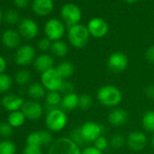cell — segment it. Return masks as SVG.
<instances>
[{
    "label": "cell",
    "instance_id": "obj_1",
    "mask_svg": "<svg viewBox=\"0 0 154 154\" xmlns=\"http://www.w3.org/2000/svg\"><path fill=\"white\" fill-rule=\"evenodd\" d=\"M97 100L103 106L116 107L122 101V94L118 87L106 85L100 87L97 91Z\"/></svg>",
    "mask_w": 154,
    "mask_h": 154
},
{
    "label": "cell",
    "instance_id": "obj_2",
    "mask_svg": "<svg viewBox=\"0 0 154 154\" xmlns=\"http://www.w3.org/2000/svg\"><path fill=\"white\" fill-rule=\"evenodd\" d=\"M67 36L72 46L77 49H81L88 45L91 35L88 31L87 26L81 24H77L69 27Z\"/></svg>",
    "mask_w": 154,
    "mask_h": 154
},
{
    "label": "cell",
    "instance_id": "obj_3",
    "mask_svg": "<svg viewBox=\"0 0 154 154\" xmlns=\"http://www.w3.org/2000/svg\"><path fill=\"white\" fill-rule=\"evenodd\" d=\"M47 154H82V150L69 137H62L54 140L49 146Z\"/></svg>",
    "mask_w": 154,
    "mask_h": 154
},
{
    "label": "cell",
    "instance_id": "obj_4",
    "mask_svg": "<svg viewBox=\"0 0 154 154\" xmlns=\"http://www.w3.org/2000/svg\"><path fill=\"white\" fill-rule=\"evenodd\" d=\"M45 122L47 130H49L50 131L57 132L65 128L68 119L66 112L59 108L46 112Z\"/></svg>",
    "mask_w": 154,
    "mask_h": 154
},
{
    "label": "cell",
    "instance_id": "obj_5",
    "mask_svg": "<svg viewBox=\"0 0 154 154\" xmlns=\"http://www.w3.org/2000/svg\"><path fill=\"white\" fill-rule=\"evenodd\" d=\"M40 80V83L48 92H60L64 81L55 67L41 73Z\"/></svg>",
    "mask_w": 154,
    "mask_h": 154
},
{
    "label": "cell",
    "instance_id": "obj_6",
    "mask_svg": "<svg viewBox=\"0 0 154 154\" xmlns=\"http://www.w3.org/2000/svg\"><path fill=\"white\" fill-rule=\"evenodd\" d=\"M54 142L52 131L49 130H38L30 132L26 139V145L37 146L40 148L50 146Z\"/></svg>",
    "mask_w": 154,
    "mask_h": 154
},
{
    "label": "cell",
    "instance_id": "obj_7",
    "mask_svg": "<svg viewBox=\"0 0 154 154\" xmlns=\"http://www.w3.org/2000/svg\"><path fill=\"white\" fill-rule=\"evenodd\" d=\"M61 17L63 22L70 27L79 24L82 18V11L77 5L73 3H66L61 8Z\"/></svg>",
    "mask_w": 154,
    "mask_h": 154
},
{
    "label": "cell",
    "instance_id": "obj_8",
    "mask_svg": "<svg viewBox=\"0 0 154 154\" xmlns=\"http://www.w3.org/2000/svg\"><path fill=\"white\" fill-rule=\"evenodd\" d=\"M45 34L52 42L61 40L65 34L64 23L57 18L49 19L45 25Z\"/></svg>",
    "mask_w": 154,
    "mask_h": 154
},
{
    "label": "cell",
    "instance_id": "obj_9",
    "mask_svg": "<svg viewBox=\"0 0 154 154\" xmlns=\"http://www.w3.org/2000/svg\"><path fill=\"white\" fill-rule=\"evenodd\" d=\"M35 50L30 45H20L15 53V63L19 66H26L34 63L35 60Z\"/></svg>",
    "mask_w": 154,
    "mask_h": 154
},
{
    "label": "cell",
    "instance_id": "obj_10",
    "mask_svg": "<svg viewBox=\"0 0 154 154\" xmlns=\"http://www.w3.org/2000/svg\"><path fill=\"white\" fill-rule=\"evenodd\" d=\"M129 60L127 55L122 52L112 53L107 60V67L113 73H121L128 67Z\"/></svg>",
    "mask_w": 154,
    "mask_h": 154
},
{
    "label": "cell",
    "instance_id": "obj_11",
    "mask_svg": "<svg viewBox=\"0 0 154 154\" xmlns=\"http://www.w3.org/2000/svg\"><path fill=\"white\" fill-rule=\"evenodd\" d=\"M21 111L26 116V120L37 121L41 119L44 115L45 108L38 101L29 100L25 102L24 105L21 108Z\"/></svg>",
    "mask_w": 154,
    "mask_h": 154
},
{
    "label": "cell",
    "instance_id": "obj_12",
    "mask_svg": "<svg viewBox=\"0 0 154 154\" xmlns=\"http://www.w3.org/2000/svg\"><path fill=\"white\" fill-rule=\"evenodd\" d=\"M82 135L87 143L94 142L103 135V127L95 122H86L80 127Z\"/></svg>",
    "mask_w": 154,
    "mask_h": 154
},
{
    "label": "cell",
    "instance_id": "obj_13",
    "mask_svg": "<svg viewBox=\"0 0 154 154\" xmlns=\"http://www.w3.org/2000/svg\"><path fill=\"white\" fill-rule=\"evenodd\" d=\"M18 32L20 35L27 40L34 39L39 33L37 23L32 18H23L18 25Z\"/></svg>",
    "mask_w": 154,
    "mask_h": 154
},
{
    "label": "cell",
    "instance_id": "obj_14",
    "mask_svg": "<svg viewBox=\"0 0 154 154\" xmlns=\"http://www.w3.org/2000/svg\"><path fill=\"white\" fill-rule=\"evenodd\" d=\"M87 28L91 36L95 37V38H102L105 36L109 30L107 22L102 17L92 18L88 22Z\"/></svg>",
    "mask_w": 154,
    "mask_h": 154
},
{
    "label": "cell",
    "instance_id": "obj_15",
    "mask_svg": "<svg viewBox=\"0 0 154 154\" xmlns=\"http://www.w3.org/2000/svg\"><path fill=\"white\" fill-rule=\"evenodd\" d=\"M25 102V99L20 95L14 93H8L2 97L1 105L6 111L12 112L16 111H20Z\"/></svg>",
    "mask_w": 154,
    "mask_h": 154
},
{
    "label": "cell",
    "instance_id": "obj_16",
    "mask_svg": "<svg viewBox=\"0 0 154 154\" xmlns=\"http://www.w3.org/2000/svg\"><path fill=\"white\" fill-rule=\"evenodd\" d=\"M126 142L131 149L134 151H140L146 147L148 143V138L143 131H133L126 138Z\"/></svg>",
    "mask_w": 154,
    "mask_h": 154
},
{
    "label": "cell",
    "instance_id": "obj_17",
    "mask_svg": "<svg viewBox=\"0 0 154 154\" xmlns=\"http://www.w3.org/2000/svg\"><path fill=\"white\" fill-rule=\"evenodd\" d=\"M21 35L18 31L8 28L2 33L1 42L8 49H17L21 44Z\"/></svg>",
    "mask_w": 154,
    "mask_h": 154
},
{
    "label": "cell",
    "instance_id": "obj_18",
    "mask_svg": "<svg viewBox=\"0 0 154 154\" xmlns=\"http://www.w3.org/2000/svg\"><path fill=\"white\" fill-rule=\"evenodd\" d=\"M34 68L38 72H45L52 68L54 65V59L52 55L48 54H42L36 56L35 60L34 61Z\"/></svg>",
    "mask_w": 154,
    "mask_h": 154
},
{
    "label": "cell",
    "instance_id": "obj_19",
    "mask_svg": "<svg viewBox=\"0 0 154 154\" xmlns=\"http://www.w3.org/2000/svg\"><path fill=\"white\" fill-rule=\"evenodd\" d=\"M129 119V114L126 110L122 108H114L108 114V122L114 127L124 125Z\"/></svg>",
    "mask_w": 154,
    "mask_h": 154
},
{
    "label": "cell",
    "instance_id": "obj_20",
    "mask_svg": "<svg viewBox=\"0 0 154 154\" xmlns=\"http://www.w3.org/2000/svg\"><path fill=\"white\" fill-rule=\"evenodd\" d=\"M54 4L53 0H33L32 9L35 14L40 17H45L54 10Z\"/></svg>",
    "mask_w": 154,
    "mask_h": 154
},
{
    "label": "cell",
    "instance_id": "obj_21",
    "mask_svg": "<svg viewBox=\"0 0 154 154\" xmlns=\"http://www.w3.org/2000/svg\"><path fill=\"white\" fill-rule=\"evenodd\" d=\"M62 98L63 96L60 92H48L45 97V110L48 112L52 110L61 108Z\"/></svg>",
    "mask_w": 154,
    "mask_h": 154
},
{
    "label": "cell",
    "instance_id": "obj_22",
    "mask_svg": "<svg viewBox=\"0 0 154 154\" xmlns=\"http://www.w3.org/2000/svg\"><path fill=\"white\" fill-rule=\"evenodd\" d=\"M79 103V95L75 93H71L64 94L62 98L61 109L64 112H70L76 108H78Z\"/></svg>",
    "mask_w": 154,
    "mask_h": 154
},
{
    "label": "cell",
    "instance_id": "obj_23",
    "mask_svg": "<svg viewBox=\"0 0 154 154\" xmlns=\"http://www.w3.org/2000/svg\"><path fill=\"white\" fill-rule=\"evenodd\" d=\"M46 90L41 83L34 82L29 85L27 88V94L34 101H39L45 99L46 95Z\"/></svg>",
    "mask_w": 154,
    "mask_h": 154
},
{
    "label": "cell",
    "instance_id": "obj_24",
    "mask_svg": "<svg viewBox=\"0 0 154 154\" xmlns=\"http://www.w3.org/2000/svg\"><path fill=\"white\" fill-rule=\"evenodd\" d=\"M26 118L24 115V113L22 112V111H16V112H9L8 116V122L14 128H20L25 124Z\"/></svg>",
    "mask_w": 154,
    "mask_h": 154
},
{
    "label": "cell",
    "instance_id": "obj_25",
    "mask_svg": "<svg viewBox=\"0 0 154 154\" xmlns=\"http://www.w3.org/2000/svg\"><path fill=\"white\" fill-rule=\"evenodd\" d=\"M55 68L63 80L70 78L74 72V65L69 61H63L59 63Z\"/></svg>",
    "mask_w": 154,
    "mask_h": 154
},
{
    "label": "cell",
    "instance_id": "obj_26",
    "mask_svg": "<svg viewBox=\"0 0 154 154\" xmlns=\"http://www.w3.org/2000/svg\"><path fill=\"white\" fill-rule=\"evenodd\" d=\"M50 51L54 56L63 58L68 53V46L65 42H63L62 40H58V41L53 42Z\"/></svg>",
    "mask_w": 154,
    "mask_h": 154
},
{
    "label": "cell",
    "instance_id": "obj_27",
    "mask_svg": "<svg viewBox=\"0 0 154 154\" xmlns=\"http://www.w3.org/2000/svg\"><path fill=\"white\" fill-rule=\"evenodd\" d=\"M14 80L16 82V84L17 85L20 86H25L30 84L31 80H32V75L31 72L28 70L26 69H21L18 70L14 77Z\"/></svg>",
    "mask_w": 154,
    "mask_h": 154
},
{
    "label": "cell",
    "instance_id": "obj_28",
    "mask_svg": "<svg viewBox=\"0 0 154 154\" xmlns=\"http://www.w3.org/2000/svg\"><path fill=\"white\" fill-rule=\"evenodd\" d=\"M141 124L146 131L154 133V111H147L144 112L141 119Z\"/></svg>",
    "mask_w": 154,
    "mask_h": 154
},
{
    "label": "cell",
    "instance_id": "obj_29",
    "mask_svg": "<svg viewBox=\"0 0 154 154\" xmlns=\"http://www.w3.org/2000/svg\"><path fill=\"white\" fill-rule=\"evenodd\" d=\"M17 145L16 143L8 139L0 140V154H16Z\"/></svg>",
    "mask_w": 154,
    "mask_h": 154
},
{
    "label": "cell",
    "instance_id": "obj_30",
    "mask_svg": "<svg viewBox=\"0 0 154 154\" xmlns=\"http://www.w3.org/2000/svg\"><path fill=\"white\" fill-rule=\"evenodd\" d=\"M69 138H70L74 143H76L77 145H78L80 148H81V147H84V146H86V145L88 144V143L85 141V140L84 139L83 135H82L80 127H79V128H75V129L72 130L71 132H70Z\"/></svg>",
    "mask_w": 154,
    "mask_h": 154
},
{
    "label": "cell",
    "instance_id": "obj_31",
    "mask_svg": "<svg viewBox=\"0 0 154 154\" xmlns=\"http://www.w3.org/2000/svg\"><path fill=\"white\" fill-rule=\"evenodd\" d=\"M94 103L93 97L88 94H82L79 95L78 108L82 111H88Z\"/></svg>",
    "mask_w": 154,
    "mask_h": 154
},
{
    "label": "cell",
    "instance_id": "obj_32",
    "mask_svg": "<svg viewBox=\"0 0 154 154\" xmlns=\"http://www.w3.org/2000/svg\"><path fill=\"white\" fill-rule=\"evenodd\" d=\"M12 84V78L8 74H7L6 72L0 74V94H5L9 91Z\"/></svg>",
    "mask_w": 154,
    "mask_h": 154
},
{
    "label": "cell",
    "instance_id": "obj_33",
    "mask_svg": "<svg viewBox=\"0 0 154 154\" xmlns=\"http://www.w3.org/2000/svg\"><path fill=\"white\" fill-rule=\"evenodd\" d=\"M14 133V128L8 122H0V137L4 140L9 139Z\"/></svg>",
    "mask_w": 154,
    "mask_h": 154
},
{
    "label": "cell",
    "instance_id": "obj_34",
    "mask_svg": "<svg viewBox=\"0 0 154 154\" xmlns=\"http://www.w3.org/2000/svg\"><path fill=\"white\" fill-rule=\"evenodd\" d=\"M5 20L9 25H17L21 21L19 14L16 10H13V9H9L6 12Z\"/></svg>",
    "mask_w": 154,
    "mask_h": 154
},
{
    "label": "cell",
    "instance_id": "obj_35",
    "mask_svg": "<svg viewBox=\"0 0 154 154\" xmlns=\"http://www.w3.org/2000/svg\"><path fill=\"white\" fill-rule=\"evenodd\" d=\"M126 139L122 134H114L110 140V144L113 149H121L124 146Z\"/></svg>",
    "mask_w": 154,
    "mask_h": 154
},
{
    "label": "cell",
    "instance_id": "obj_36",
    "mask_svg": "<svg viewBox=\"0 0 154 154\" xmlns=\"http://www.w3.org/2000/svg\"><path fill=\"white\" fill-rule=\"evenodd\" d=\"M94 146L96 148V149H98L99 150H101V151H103V150H105L107 148H108V146H109V141H108V140L104 137V136H100L94 142Z\"/></svg>",
    "mask_w": 154,
    "mask_h": 154
},
{
    "label": "cell",
    "instance_id": "obj_37",
    "mask_svg": "<svg viewBox=\"0 0 154 154\" xmlns=\"http://www.w3.org/2000/svg\"><path fill=\"white\" fill-rule=\"evenodd\" d=\"M52 44L53 42L47 38V37H44V38H41L38 43H37V47L40 51L42 52H47L48 50L51 49V46H52Z\"/></svg>",
    "mask_w": 154,
    "mask_h": 154
},
{
    "label": "cell",
    "instance_id": "obj_38",
    "mask_svg": "<svg viewBox=\"0 0 154 154\" xmlns=\"http://www.w3.org/2000/svg\"><path fill=\"white\" fill-rule=\"evenodd\" d=\"M73 90H74L73 85L71 82L64 80L63 85H62V87L60 89V94H63V95L64 94H71V93H74Z\"/></svg>",
    "mask_w": 154,
    "mask_h": 154
},
{
    "label": "cell",
    "instance_id": "obj_39",
    "mask_svg": "<svg viewBox=\"0 0 154 154\" xmlns=\"http://www.w3.org/2000/svg\"><path fill=\"white\" fill-rule=\"evenodd\" d=\"M23 154H43L42 148L33 145H26L23 149Z\"/></svg>",
    "mask_w": 154,
    "mask_h": 154
},
{
    "label": "cell",
    "instance_id": "obj_40",
    "mask_svg": "<svg viewBox=\"0 0 154 154\" xmlns=\"http://www.w3.org/2000/svg\"><path fill=\"white\" fill-rule=\"evenodd\" d=\"M145 57L148 62L154 63V45H151L147 48L145 52Z\"/></svg>",
    "mask_w": 154,
    "mask_h": 154
},
{
    "label": "cell",
    "instance_id": "obj_41",
    "mask_svg": "<svg viewBox=\"0 0 154 154\" xmlns=\"http://www.w3.org/2000/svg\"><path fill=\"white\" fill-rule=\"evenodd\" d=\"M82 154H103V151L96 149L94 146H88L82 150Z\"/></svg>",
    "mask_w": 154,
    "mask_h": 154
},
{
    "label": "cell",
    "instance_id": "obj_42",
    "mask_svg": "<svg viewBox=\"0 0 154 154\" xmlns=\"http://www.w3.org/2000/svg\"><path fill=\"white\" fill-rule=\"evenodd\" d=\"M144 92H145L146 96H147L149 99L154 100V85H150L146 86L145 89H144Z\"/></svg>",
    "mask_w": 154,
    "mask_h": 154
},
{
    "label": "cell",
    "instance_id": "obj_43",
    "mask_svg": "<svg viewBox=\"0 0 154 154\" xmlns=\"http://www.w3.org/2000/svg\"><path fill=\"white\" fill-rule=\"evenodd\" d=\"M14 4L16 5L17 8L23 9L26 8L28 4H29V0H14Z\"/></svg>",
    "mask_w": 154,
    "mask_h": 154
},
{
    "label": "cell",
    "instance_id": "obj_44",
    "mask_svg": "<svg viewBox=\"0 0 154 154\" xmlns=\"http://www.w3.org/2000/svg\"><path fill=\"white\" fill-rule=\"evenodd\" d=\"M7 67H8L7 60L5 59V57H3L2 55H0V74L5 73V72L7 70Z\"/></svg>",
    "mask_w": 154,
    "mask_h": 154
},
{
    "label": "cell",
    "instance_id": "obj_45",
    "mask_svg": "<svg viewBox=\"0 0 154 154\" xmlns=\"http://www.w3.org/2000/svg\"><path fill=\"white\" fill-rule=\"evenodd\" d=\"M124 1H125L127 4H134V3H136L137 1H139V0H124Z\"/></svg>",
    "mask_w": 154,
    "mask_h": 154
},
{
    "label": "cell",
    "instance_id": "obj_46",
    "mask_svg": "<svg viewBox=\"0 0 154 154\" xmlns=\"http://www.w3.org/2000/svg\"><path fill=\"white\" fill-rule=\"evenodd\" d=\"M150 144H151V146L154 148V133H153V135L150 137Z\"/></svg>",
    "mask_w": 154,
    "mask_h": 154
},
{
    "label": "cell",
    "instance_id": "obj_47",
    "mask_svg": "<svg viewBox=\"0 0 154 154\" xmlns=\"http://www.w3.org/2000/svg\"><path fill=\"white\" fill-rule=\"evenodd\" d=\"M3 17H4L3 12H2V10H1V9H0V23H1V21L3 20Z\"/></svg>",
    "mask_w": 154,
    "mask_h": 154
}]
</instances>
